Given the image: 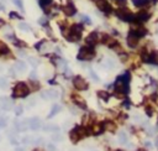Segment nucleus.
<instances>
[{"label": "nucleus", "instance_id": "nucleus-1", "mask_svg": "<svg viewBox=\"0 0 158 151\" xmlns=\"http://www.w3.org/2000/svg\"><path fill=\"white\" fill-rule=\"evenodd\" d=\"M129 82H130V73L126 72L124 76L119 77L118 80H116V83H115V89H116V92H119L121 94H126V93H127Z\"/></svg>", "mask_w": 158, "mask_h": 151}, {"label": "nucleus", "instance_id": "nucleus-2", "mask_svg": "<svg viewBox=\"0 0 158 151\" xmlns=\"http://www.w3.org/2000/svg\"><path fill=\"white\" fill-rule=\"evenodd\" d=\"M30 93V89L26 83L24 82H19L14 87V92H13V98H24L27 97Z\"/></svg>", "mask_w": 158, "mask_h": 151}, {"label": "nucleus", "instance_id": "nucleus-3", "mask_svg": "<svg viewBox=\"0 0 158 151\" xmlns=\"http://www.w3.org/2000/svg\"><path fill=\"white\" fill-rule=\"evenodd\" d=\"M119 19H121L122 21H127V23H136L137 19H136V15H133L127 8H120L116 11Z\"/></svg>", "mask_w": 158, "mask_h": 151}, {"label": "nucleus", "instance_id": "nucleus-4", "mask_svg": "<svg viewBox=\"0 0 158 151\" xmlns=\"http://www.w3.org/2000/svg\"><path fill=\"white\" fill-rule=\"evenodd\" d=\"M94 56H95V52H94L91 47H82L78 53V59H80V61H89Z\"/></svg>", "mask_w": 158, "mask_h": 151}, {"label": "nucleus", "instance_id": "nucleus-5", "mask_svg": "<svg viewBox=\"0 0 158 151\" xmlns=\"http://www.w3.org/2000/svg\"><path fill=\"white\" fill-rule=\"evenodd\" d=\"M88 134V131L85 130V128H83V126H77V128H74L70 131V139H72V141L73 143H77L78 140H80L82 137H84Z\"/></svg>", "mask_w": 158, "mask_h": 151}, {"label": "nucleus", "instance_id": "nucleus-6", "mask_svg": "<svg viewBox=\"0 0 158 151\" xmlns=\"http://www.w3.org/2000/svg\"><path fill=\"white\" fill-rule=\"evenodd\" d=\"M73 84H74V87L77 89H79V90H85L88 88L87 80L84 78H82V77H79V76L74 77V79H73Z\"/></svg>", "mask_w": 158, "mask_h": 151}, {"label": "nucleus", "instance_id": "nucleus-7", "mask_svg": "<svg viewBox=\"0 0 158 151\" xmlns=\"http://www.w3.org/2000/svg\"><path fill=\"white\" fill-rule=\"evenodd\" d=\"M95 3H97V6L99 8V10H101V11H104V13L111 11V8L106 0H95Z\"/></svg>", "mask_w": 158, "mask_h": 151}, {"label": "nucleus", "instance_id": "nucleus-8", "mask_svg": "<svg viewBox=\"0 0 158 151\" xmlns=\"http://www.w3.org/2000/svg\"><path fill=\"white\" fill-rule=\"evenodd\" d=\"M62 10H63V13H64L66 15H68V16H72V15H74V14L77 13V9H76L74 5H73L72 2H69L67 5L63 6Z\"/></svg>", "mask_w": 158, "mask_h": 151}, {"label": "nucleus", "instance_id": "nucleus-9", "mask_svg": "<svg viewBox=\"0 0 158 151\" xmlns=\"http://www.w3.org/2000/svg\"><path fill=\"white\" fill-rule=\"evenodd\" d=\"M98 40H99V35H98L97 32H91V34H89V36L85 38V42H87L90 47H93L94 45L98 44Z\"/></svg>", "mask_w": 158, "mask_h": 151}, {"label": "nucleus", "instance_id": "nucleus-10", "mask_svg": "<svg viewBox=\"0 0 158 151\" xmlns=\"http://www.w3.org/2000/svg\"><path fill=\"white\" fill-rule=\"evenodd\" d=\"M28 128L32 129V130H38L41 128V120L38 118H32L28 120Z\"/></svg>", "mask_w": 158, "mask_h": 151}, {"label": "nucleus", "instance_id": "nucleus-11", "mask_svg": "<svg viewBox=\"0 0 158 151\" xmlns=\"http://www.w3.org/2000/svg\"><path fill=\"white\" fill-rule=\"evenodd\" d=\"M137 44H139V37H136L133 34H129V36H127V45L130 46V47H136L137 46Z\"/></svg>", "mask_w": 158, "mask_h": 151}, {"label": "nucleus", "instance_id": "nucleus-12", "mask_svg": "<svg viewBox=\"0 0 158 151\" xmlns=\"http://www.w3.org/2000/svg\"><path fill=\"white\" fill-rule=\"evenodd\" d=\"M58 97V93L56 92V90H46V92L42 93V98L45 99H53V98H57Z\"/></svg>", "mask_w": 158, "mask_h": 151}, {"label": "nucleus", "instance_id": "nucleus-13", "mask_svg": "<svg viewBox=\"0 0 158 151\" xmlns=\"http://www.w3.org/2000/svg\"><path fill=\"white\" fill-rule=\"evenodd\" d=\"M40 5L46 13H48V8L52 5V0H40Z\"/></svg>", "mask_w": 158, "mask_h": 151}, {"label": "nucleus", "instance_id": "nucleus-14", "mask_svg": "<svg viewBox=\"0 0 158 151\" xmlns=\"http://www.w3.org/2000/svg\"><path fill=\"white\" fill-rule=\"evenodd\" d=\"M136 19L140 20V21H146V20H148V19H150V14H148V13H146V11H141L137 16H136Z\"/></svg>", "mask_w": 158, "mask_h": 151}, {"label": "nucleus", "instance_id": "nucleus-15", "mask_svg": "<svg viewBox=\"0 0 158 151\" xmlns=\"http://www.w3.org/2000/svg\"><path fill=\"white\" fill-rule=\"evenodd\" d=\"M73 98H74V102H76L77 105H79V107L83 108V109H85V108H87L85 103H84V100H83L80 97H73Z\"/></svg>", "mask_w": 158, "mask_h": 151}, {"label": "nucleus", "instance_id": "nucleus-16", "mask_svg": "<svg viewBox=\"0 0 158 151\" xmlns=\"http://www.w3.org/2000/svg\"><path fill=\"white\" fill-rule=\"evenodd\" d=\"M14 68L16 69V71H19V72H24L25 69H26V66H25L24 62H16Z\"/></svg>", "mask_w": 158, "mask_h": 151}, {"label": "nucleus", "instance_id": "nucleus-17", "mask_svg": "<svg viewBox=\"0 0 158 151\" xmlns=\"http://www.w3.org/2000/svg\"><path fill=\"white\" fill-rule=\"evenodd\" d=\"M0 53H10L9 47L4 42H0Z\"/></svg>", "mask_w": 158, "mask_h": 151}, {"label": "nucleus", "instance_id": "nucleus-18", "mask_svg": "<svg viewBox=\"0 0 158 151\" xmlns=\"http://www.w3.org/2000/svg\"><path fill=\"white\" fill-rule=\"evenodd\" d=\"M11 105H13V104L10 103L7 99H3V102H1V107H3V109H5V110H10Z\"/></svg>", "mask_w": 158, "mask_h": 151}, {"label": "nucleus", "instance_id": "nucleus-19", "mask_svg": "<svg viewBox=\"0 0 158 151\" xmlns=\"http://www.w3.org/2000/svg\"><path fill=\"white\" fill-rule=\"evenodd\" d=\"M11 40H13L14 45H15V46H17V47H24V46L26 45L24 41H20V40H17V38H16V37H14V36L11 37Z\"/></svg>", "mask_w": 158, "mask_h": 151}, {"label": "nucleus", "instance_id": "nucleus-20", "mask_svg": "<svg viewBox=\"0 0 158 151\" xmlns=\"http://www.w3.org/2000/svg\"><path fill=\"white\" fill-rule=\"evenodd\" d=\"M61 110V107L59 105H55L53 108H52V110H51V113H49V115H48V118H52L53 115H56L58 112Z\"/></svg>", "mask_w": 158, "mask_h": 151}, {"label": "nucleus", "instance_id": "nucleus-21", "mask_svg": "<svg viewBox=\"0 0 158 151\" xmlns=\"http://www.w3.org/2000/svg\"><path fill=\"white\" fill-rule=\"evenodd\" d=\"M103 130H104V128H103V124H97L95 126H94V130H93V133L94 134H100L101 131H103Z\"/></svg>", "mask_w": 158, "mask_h": 151}, {"label": "nucleus", "instance_id": "nucleus-22", "mask_svg": "<svg viewBox=\"0 0 158 151\" xmlns=\"http://www.w3.org/2000/svg\"><path fill=\"white\" fill-rule=\"evenodd\" d=\"M132 3L136 6H143L146 4H148V0H132Z\"/></svg>", "mask_w": 158, "mask_h": 151}, {"label": "nucleus", "instance_id": "nucleus-23", "mask_svg": "<svg viewBox=\"0 0 158 151\" xmlns=\"http://www.w3.org/2000/svg\"><path fill=\"white\" fill-rule=\"evenodd\" d=\"M98 95H99L103 100H108V99H109V97H110V95H109V93H106V92H99V93H98Z\"/></svg>", "mask_w": 158, "mask_h": 151}, {"label": "nucleus", "instance_id": "nucleus-24", "mask_svg": "<svg viewBox=\"0 0 158 151\" xmlns=\"http://www.w3.org/2000/svg\"><path fill=\"white\" fill-rule=\"evenodd\" d=\"M13 2L16 4V6L20 9V10H22L24 11V5H22V0H13Z\"/></svg>", "mask_w": 158, "mask_h": 151}, {"label": "nucleus", "instance_id": "nucleus-25", "mask_svg": "<svg viewBox=\"0 0 158 151\" xmlns=\"http://www.w3.org/2000/svg\"><path fill=\"white\" fill-rule=\"evenodd\" d=\"M45 130H47V131H55V130H58V126H56V125H47V126H45Z\"/></svg>", "mask_w": 158, "mask_h": 151}, {"label": "nucleus", "instance_id": "nucleus-26", "mask_svg": "<svg viewBox=\"0 0 158 151\" xmlns=\"http://www.w3.org/2000/svg\"><path fill=\"white\" fill-rule=\"evenodd\" d=\"M19 26H20V29H21V30H25V31H30V30H31V29H30V26H28L27 24H25V23H21Z\"/></svg>", "mask_w": 158, "mask_h": 151}, {"label": "nucleus", "instance_id": "nucleus-27", "mask_svg": "<svg viewBox=\"0 0 158 151\" xmlns=\"http://www.w3.org/2000/svg\"><path fill=\"white\" fill-rule=\"evenodd\" d=\"M119 136H120V141H121L122 144H125V143H126V134L121 131V133L119 134Z\"/></svg>", "mask_w": 158, "mask_h": 151}, {"label": "nucleus", "instance_id": "nucleus-28", "mask_svg": "<svg viewBox=\"0 0 158 151\" xmlns=\"http://www.w3.org/2000/svg\"><path fill=\"white\" fill-rule=\"evenodd\" d=\"M80 17H82L83 21H85L88 25H90V24H91V20H90L88 16H85V15H80Z\"/></svg>", "mask_w": 158, "mask_h": 151}, {"label": "nucleus", "instance_id": "nucleus-29", "mask_svg": "<svg viewBox=\"0 0 158 151\" xmlns=\"http://www.w3.org/2000/svg\"><path fill=\"white\" fill-rule=\"evenodd\" d=\"M38 24L42 25V26H46V25H47V19H46V17H41V19L38 20Z\"/></svg>", "mask_w": 158, "mask_h": 151}, {"label": "nucleus", "instance_id": "nucleus-30", "mask_svg": "<svg viewBox=\"0 0 158 151\" xmlns=\"http://www.w3.org/2000/svg\"><path fill=\"white\" fill-rule=\"evenodd\" d=\"M10 17L11 19H21V16L20 15H17V13H10Z\"/></svg>", "mask_w": 158, "mask_h": 151}, {"label": "nucleus", "instance_id": "nucleus-31", "mask_svg": "<svg viewBox=\"0 0 158 151\" xmlns=\"http://www.w3.org/2000/svg\"><path fill=\"white\" fill-rule=\"evenodd\" d=\"M6 125V120L4 118H0V128H4Z\"/></svg>", "mask_w": 158, "mask_h": 151}, {"label": "nucleus", "instance_id": "nucleus-32", "mask_svg": "<svg viewBox=\"0 0 158 151\" xmlns=\"http://www.w3.org/2000/svg\"><path fill=\"white\" fill-rule=\"evenodd\" d=\"M31 84H32L34 89H38V88H40V84H38L37 82H35V80H32V82H31Z\"/></svg>", "mask_w": 158, "mask_h": 151}, {"label": "nucleus", "instance_id": "nucleus-33", "mask_svg": "<svg viewBox=\"0 0 158 151\" xmlns=\"http://www.w3.org/2000/svg\"><path fill=\"white\" fill-rule=\"evenodd\" d=\"M6 86V80L4 78H0V87H5Z\"/></svg>", "mask_w": 158, "mask_h": 151}, {"label": "nucleus", "instance_id": "nucleus-34", "mask_svg": "<svg viewBox=\"0 0 158 151\" xmlns=\"http://www.w3.org/2000/svg\"><path fill=\"white\" fill-rule=\"evenodd\" d=\"M15 112H16V115H20L21 113H22V108H21V107H17Z\"/></svg>", "mask_w": 158, "mask_h": 151}, {"label": "nucleus", "instance_id": "nucleus-35", "mask_svg": "<svg viewBox=\"0 0 158 151\" xmlns=\"http://www.w3.org/2000/svg\"><path fill=\"white\" fill-rule=\"evenodd\" d=\"M30 62L32 66H37V59H35V58H30Z\"/></svg>", "mask_w": 158, "mask_h": 151}, {"label": "nucleus", "instance_id": "nucleus-36", "mask_svg": "<svg viewBox=\"0 0 158 151\" xmlns=\"http://www.w3.org/2000/svg\"><path fill=\"white\" fill-rule=\"evenodd\" d=\"M146 113H147V115H148V116H151V115L153 114V112H152L151 108H147V109H146Z\"/></svg>", "mask_w": 158, "mask_h": 151}, {"label": "nucleus", "instance_id": "nucleus-37", "mask_svg": "<svg viewBox=\"0 0 158 151\" xmlns=\"http://www.w3.org/2000/svg\"><path fill=\"white\" fill-rule=\"evenodd\" d=\"M48 150L49 151H55V146L53 145H48Z\"/></svg>", "mask_w": 158, "mask_h": 151}, {"label": "nucleus", "instance_id": "nucleus-38", "mask_svg": "<svg viewBox=\"0 0 158 151\" xmlns=\"http://www.w3.org/2000/svg\"><path fill=\"white\" fill-rule=\"evenodd\" d=\"M4 24H5V21H4V20H0V27H1Z\"/></svg>", "mask_w": 158, "mask_h": 151}, {"label": "nucleus", "instance_id": "nucleus-39", "mask_svg": "<svg viewBox=\"0 0 158 151\" xmlns=\"http://www.w3.org/2000/svg\"><path fill=\"white\" fill-rule=\"evenodd\" d=\"M139 151H146V150H145V149H140Z\"/></svg>", "mask_w": 158, "mask_h": 151}, {"label": "nucleus", "instance_id": "nucleus-40", "mask_svg": "<svg viewBox=\"0 0 158 151\" xmlns=\"http://www.w3.org/2000/svg\"><path fill=\"white\" fill-rule=\"evenodd\" d=\"M34 151H41V150H40V149H35Z\"/></svg>", "mask_w": 158, "mask_h": 151}]
</instances>
